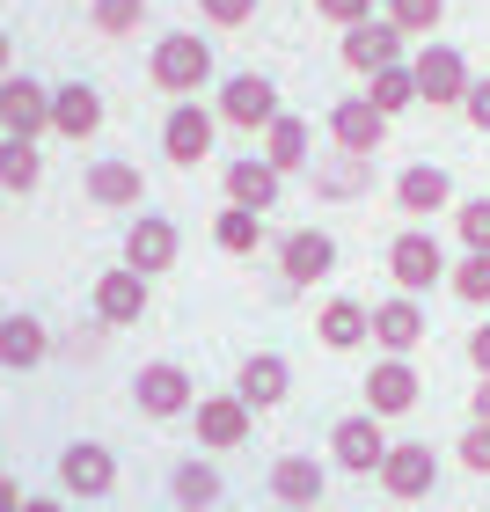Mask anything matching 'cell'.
Here are the masks:
<instances>
[{
	"label": "cell",
	"instance_id": "cell-17",
	"mask_svg": "<svg viewBox=\"0 0 490 512\" xmlns=\"http://www.w3.org/2000/svg\"><path fill=\"white\" fill-rule=\"evenodd\" d=\"M147 278H139L132 264H110L103 278H96V322H103V330H132V322L139 315H147Z\"/></svg>",
	"mask_w": 490,
	"mask_h": 512
},
{
	"label": "cell",
	"instance_id": "cell-5",
	"mask_svg": "<svg viewBox=\"0 0 490 512\" xmlns=\"http://www.w3.org/2000/svg\"><path fill=\"white\" fill-rule=\"evenodd\" d=\"M213 139H220V110H205V103H169V118H161V154H169L176 169L213 161Z\"/></svg>",
	"mask_w": 490,
	"mask_h": 512
},
{
	"label": "cell",
	"instance_id": "cell-38",
	"mask_svg": "<svg viewBox=\"0 0 490 512\" xmlns=\"http://www.w3.org/2000/svg\"><path fill=\"white\" fill-rule=\"evenodd\" d=\"M454 454H461V469H469V476H490V425H469Z\"/></svg>",
	"mask_w": 490,
	"mask_h": 512
},
{
	"label": "cell",
	"instance_id": "cell-40",
	"mask_svg": "<svg viewBox=\"0 0 490 512\" xmlns=\"http://www.w3.org/2000/svg\"><path fill=\"white\" fill-rule=\"evenodd\" d=\"M461 118H469L476 132H490V74L469 81V103H461Z\"/></svg>",
	"mask_w": 490,
	"mask_h": 512
},
{
	"label": "cell",
	"instance_id": "cell-45",
	"mask_svg": "<svg viewBox=\"0 0 490 512\" xmlns=\"http://www.w3.org/2000/svg\"><path fill=\"white\" fill-rule=\"evenodd\" d=\"M0 81H8V30H0Z\"/></svg>",
	"mask_w": 490,
	"mask_h": 512
},
{
	"label": "cell",
	"instance_id": "cell-28",
	"mask_svg": "<svg viewBox=\"0 0 490 512\" xmlns=\"http://www.w3.org/2000/svg\"><path fill=\"white\" fill-rule=\"evenodd\" d=\"M359 191H373V161H359V154L315 161V198H359Z\"/></svg>",
	"mask_w": 490,
	"mask_h": 512
},
{
	"label": "cell",
	"instance_id": "cell-16",
	"mask_svg": "<svg viewBox=\"0 0 490 512\" xmlns=\"http://www.w3.org/2000/svg\"><path fill=\"white\" fill-rule=\"evenodd\" d=\"M59 491L66 498H110V491H118V461H110V447L74 439V447L59 454Z\"/></svg>",
	"mask_w": 490,
	"mask_h": 512
},
{
	"label": "cell",
	"instance_id": "cell-10",
	"mask_svg": "<svg viewBox=\"0 0 490 512\" xmlns=\"http://www.w3.org/2000/svg\"><path fill=\"white\" fill-rule=\"evenodd\" d=\"M0 132L8 139H44L52 132V88L30 81V74H8L0 81Z\"/></svg>",
	"mask_w": 490,
	"mask_h": 512
},
{
	"label": "cell",
	"instance_id": "cell-8",
	"mask_svg": "<svg viewBox=\"0 0 490 512\" xmlns=\"http://www.w3.org/2000/svg\"><path fill=\"white\" fill-rule=\"evenodd\" d=\"M132 403L147 417H183V410H198V381L183 374L176 359H154V366L132 374Z\"/></svg>",
	"mask_w": 490,
	"mask_h": 512
},
{
	"label": "cell",
	"instance_id": "cell-15",
	"mask_svg": "<svg viewBox=\"0 0 490 512\" xmlns=\"http://www.w3.org/2000/svg\"><path fill=\"white\" fill-rule=\"evenodd\" d=\"M359 395H366V410L388 425V417H410V410H417L425 381H417V366H410V359H373V374H366Z\"/></svg>",
	"mask_w": 490,
	"mask_h": 512
},
{
	"label": "cell",
	"instance_id": "cell-13",
	"mask_svg": "<svg viewBox=\"0 0 490 512\" xmlns=\"http://www.w3.org/2000/svg\"><path fill=\"white\" fill-rule=\"evenodd\" d=\"M198 447L205 454H235L242 447V439L256 432V410L242 403V395H198Z\"/></svg>",
	"mask_w": 490,
	"mask_h": 512
},
{
	"label": "cell",
	"instance_id": "cell-12",
	"mask_svg": "<svg viewBox=\"0 0 490 512\" xmlns=\"http://www.w3.org/2000/svg\"><path fill=\"white\" fill-rule=\"evenodd\" d=\"M337 271V235L330 227H293L286 242H278V278L286 286H315V278Z\"/></svg>",
	"mask_w": 490,
	"mask_h": 512
},
{
	"label": "cell",
	"instance_id": "cell-23",
	"mask_svg": "<svg viewBox=\"0 0 490 512\" xmlns=\"http://www.w3.org/2000/svg\"><path fill=\"white\" fill-rule=\"evenodd\" d=\"M315 337L330 344V352H359V344H373V308L366 300H322V315H315Z\"/></svg>",
	"mask_w": 490,
	"mask_h": 512
},
{
	"label": "cell",
	"instance_id": "cell-2",
	"mask_svg": "<svg viewBox=\"0 0 490 512\" xmlns=\"http://www.w3.org/2000/svg\"><path fill=\"white\" fill-rule=\"evenodd\" d=\"M447 249H439L432 227H403V235L388 242V278H395V293H410V300H425L439 278H447Z\"/></svg>",
	"mask_w": 490,
	"mask_h": 512
},
{
	"label": "cell",
	"instance_id": "cell-36",
	"mask_svg": "<svg viewBox=\"0 0 490 512\" xmlns=\"http://www.w3.org/2000/svg\"><path fill=\"white\" fill-rule=\"evenodd\" d=\"M454 235H461V249H483L490 256V198H461L454 205Z\"/></svg>",
	"mask_w": 490,
	"mask_h": 512
},
{
	"label": "cell",
	"instance_id": "cell-37",
	"mask_svg": "<svg viewBox=\"0 0 490 512\" xmlns=\"http://www.w3.org/2000/svg\"><path fill=\"white\" fill-rule=\"evenodd\" d=\"M256 8H264V0H198V15L213 22V30H242V22H256Z\"/></svg>",
	"mask_w": 490,
	"mask_h": 512
},
{
	"label": "cell",
	"instance_id": "cell-9",
	"mask_svg": "<svg viewBox=\"0 0 490 512\" xmlns=\"http://www.w3.org/2000/svg\"><path fill=\"white\" fill-rule=\"evenodd\" d=\"M337 52H344V66H352V74H366V81H373L381 66H403V59H410V37L395 30L388 15H373V22H359V30H344Z\"/></svg>",
	"mask_w": 490,
	"mask_h": 512
},
{
	"label": "cell",
	"instance_id": "cell-6",
	"mask_svg": "<svg viewBox=\"0 0 490 512\" xmlns=\"http://www.w3.org/2000/svg\"><path fill=\"white\" fill-rule=\"evenodd\" d=\"M388 425L373 410H359V417H337V432H330V461L344 476H381V461H388Z\"/></svg>",
	"mask_w": 490,
	"mask_h": 512
},
{
	"label": "cell",
	"instance_id": "cell-32",
	"mask_svg": "<svg viewBox=\"0 0 490 512\" xmlns=\"http://www.w3.org/2000/svg\"><path fill=\"white\" fill-rule=\"evenodd\" d=\"M366 103L381 110V118H403V110L417 103V74H410V59H403V66H381V74L366 81Z\"/></svg>",
	"mask_w": 490,
	"mask_h": 512
},
{
	"label": "cell",
	"instance_id": "cell-22",
	"mask_svg": "<svg viewBox=\"0 0 490 512\" xmlns=\"http://www.w3.org/2000/svg\"><path fill=\"white\" fill-rule=\"evenodd\" d=\"M235 395L249 410H278L293 395V366H286V352H249L242 359V374H235Z\"/></svg>",
	"mask_w": 490,
	"mask_h": 512
},
{
	"label": "cell",
	"instance_id": "cell-33",
	"mask_svg": "<svg viewBox=\"0 0 490 512\" xmlns=\"http://www.w3.org/2000/svg\"><path fill=\"white\" fill-rule=\"evenodd\" d=\"M388 22H395L403 37H425V44H432V30L447 22V0H388Z\"/></svg>",
	"mask_w": 490,
	"mask_h": 512
},
{
	"label": "cell",
	"instance_id": "cell-30",
	"mask_svg": "<svg viewBox=\"0 0 490 512\" xmlns=\"http://www.w3.org/2000/svg\"><path fill=\"white\" fill-rule=\"evenodd\" d=\"M37 183H44L37 139H8V132H0V191H37Z\"/></svg>",
	"mask_w": 490,
	"mask_h": 512
},
{
	"label": "cell",
	"instance_id": "cell-21",
	"mask_svg": "<svg viewBox=\"0 0 490 512\" xmlns=\"http://www.w3.org/2000/svg\"><path fill=\"white\" fill-rule=\"evenodd\" d=\"M88 205H103V213H139V205H147L139 161H88Z\"/></svg>",
	"mask_w": 490,
	"mask_h": 512
},
{
	"label": "cell",
	"instance_id": "cell-7",
	"mask_svg": "<svg viewBox=\"0 0 490 512\" xmlns=\"http://www.w3.org/2000/svg\"><path fill=\"white\" fill-rule=\"evenodd\" d=\"M381 491H388L395 505L432 498V491H439V454L425 447V439H395L388 461H381Z\"/></svg>",
	"mask_w": 490,
	"mask_h": 512
},
{
	"label": "cell",
	"instance_id": "cell-11",
	"mask_svg": "<svg viewBox=\"0 0 490 512\" xmlns=\"http://www.w3.org/2000/svg\"><path fill=\"white\" fill-rule=\"evenodd\" d=\"M395 213H403V220H439V213H454V176L439 169V161H410V169L395 176Z\"/></svg>",
	"mask_w": 490,
	"mask_h": 512
},
{
	"label": "cell",
	"instance_id": "cell-20",
	"mask_svg": "<svg viewBox=\"0 0 490 512\" xmlns=\"http://www.w3.org/2000/svg\"><path fill=\"white\" fill-rule=\"evenodd\" d=\"M176 249H183L176 220H154V213H139V220L125 227V264H132L139 278H161V271L176 264Z\"/></svg>",
	"mask_w": 490,
	"mask_h": 512
},
{
	"label": "cell",
	"instance_id": "cell-43",
	"mask_svg": "<svg viewBox=\"0 0 490 512\" xmlns=\"http://www.w3.org/2000/svg\"><path fill=\"white\" fill-rule=\"evenodd\" d=\"M0 512H22V491H15V476H0Z\"/></svg>",
	"mask_w": 490,
	"mask_h": 512
},
{
	"label": "cell",
	"instance_id": "cell-14",
	"mask_svg": "<svg viewBox=\"0 0 490 512\" xmlns=\"http://www.w3.org/2000/svg\"><path fill=\"white\" fill-rule=\"evenodd\" d=\"M388 125L395 118H381L366 96H344V103H330V147L337 154H359V161H373L381 154V139H388Z\"/></svg>",
	"mask_w": 490,
	"mask_h": 512
},
{
	"label": "cell",
	"instance_id": "cell-3",
	"mask_svg": "<svg viewBox=\"0 0 490 512\" xmlns=\"http://www.w3.org/2000/svg\"><path fill=\"white\" fill-rule=\"evenodd\" d=\"M410 74H417V103H432V110H461V103H469V59H461L454 52V44H417V52H410Z\"/></svg>",
	"mask_w": 490,
	"mask_h": 512
},
{
	"label": "cell",
	"instance_id": "cell-39",
	"mask_svg": "<svg viewBox=\"0 0 490 512\" xmlns=\"http://www.w3.org/2000/svg\"><path fill=\"white\" fill-rule=\"evenodd\" d=\"M315 15L337 30H359V22H373V0H315Z\"/></svg>",
	"mask_w": 490,
	"mask_h": 512
},
{
	"label": "cell",
	"instance_id": "cell-41",
	"mask_svg": "<svg viewBox=\"0 0 490 512\" xmlns=\"http://www.w3.org/2000/svg\"><path fill=\"white\" fill-rule=\"evenodd\" d=\"M469 366H476V374H490V322H476V330H469Z\"/></svg>",
	"mask_w": 490,
	"mask_h": 512
},
{
	"label": "cell",
	"instance_id": "cell-18",
	"mask_svg": "<svg viewBox=\"0 0 490 512\" xmlns=\"http://www.w3.org/2000/svg\"><path fill=\"white\" fill-rule=\"evenodd\" d=\"M373 344H381V359H410L417 344H425V308H417L410 293L373 300Z\"/></svg>",
	"mask_w": 490,
	"mask_h": 512
},
{
	"label": "cell",
	"instance_id": "cell-19",
	"mask_svg": "<svg viewBox=\"0 0 490 512\" xmlns=\"http://www.w3.org/2000/svg\"><path fill=\"white\" fill-rule=\"evenodd\" d=\"M322 491H330V469H322L315 454H278L271 461V498L286 505V512H315Z\"/></svg>",
	"mask_w": 490,
	"mask_h": 512
},
{
	"label": "cell",
	"instance_id": "cell-44",
	"mask_svg": "<svg viewBox=\"0 0 490 512\" xmlns=\"http://www.w3.org/2000/svg\"><path fill=\"white\" fill-rule=\"evenodd\" d=\"M22 512H66L59 498H22Z\"/></svg>",
	"mask_w": 490,
	"mask_h": 512
},
{
	"label": "cell",
	"instance_id": "cell-26",
	"mask_svg": "<svg viewBox=\"0 0 490 512\" xmlns=\"http://www.w3.org/2000/svg\"><path fill=\"white\" fill-rule=\"evenodd\" d=\"M278 191H286V176H278L264 154H249V161H227V205L271 213V205H278Z\"/></svg>",
	"mask_w": 490,
	"mask_h": 512
},
{
	"label": "cell",
	"instance_id": "cell-1",
	"mask_svg": "<svg viewBox=\"0 0 490 512\" xmlns=\"http://www.w3.org/2000/svg\"><path fill=\"white\" fill-rule=\"evenodd\" d=\"M147 74H154V88H161V96L198 103V88H213V44H205L198 30H169V37L154 44Z\"/></svg>",
	"mask_w": 490,
	"mask_h": 512
},
{
	"label": "cell",
	"instance_id": "cell-29",
	"mask_svg": "<svg viewBox=\"0 0 490 512\" xmlns=\"http://www.w3.org/2000/svg\"><path fill=\"white\" fill-rule=\"evenodd\" d=\"M169 498H176L183 512H213V505H220V469H213V461H176Z\"/></svg>",
	"mask_w": 490,
	"mask_h": 512
},
{
	"label": "cell",
	"instance_id": "cell-25",
	"mask_svg": "<svg viewBox=\"0 0 490 512\" xmlns=\"http://www.w3.org/2000/svg\"><path fill=\"white\" fill-rule=\"evenodd\" d=\"M52 132H59V139H96V132H103V96H96L88 81L52 88Z\"/></svg>",
	"mask_w": 490,
	"mask_h": 512
},
{
	"label": "cell",
	"instance_id": "cell-42",
	"mask_svg": "<svg viewBox=\"0 0 490 512\" xmlns=\"http://www.w3.org/2000/svg\"><path fill=\"white\" fill-rule=\"evenodd\" d=\"M469 425H490V374H476V395H469Z\"/></svg>",
	"mask_w": 490,
	"mask_h": 512
},
{
	"label": "cell",
	"instance_id": "cell-4",
	"mask_svg": "<svg viewBox=\"0 0 490 512\" xmlns=\"http://www.w3.org/2000/svg\"><path fill=\"white\" fill-rule=\"evenodd\" d=\"M213 110H220V125H235V132H271L278 118H286V103H278V81H271V74H227Z\"/></svg>",
	"mask_w": 490,
	"mask_h": 512
},
{
	"label": "cell",
	"instance_id": "cell-35",
	"mask_svg": "<svg viewBox=\"0 0 490 512\" xmlns=\"http://www.w3.org/2000/svg\"><path fill=\"white\" fill-rule=\"evenodd\" d=\"M88 22H96L103 37H132L139 22H147V0H96V8H88Z\"/></svg>",
	"mask_w": 490,
	"mask_h": 512
},
{
	"label": "cell",
	"instance_id": "cell-34",
	"mask_svg": "<svg viewBox=\"0 0 490 512\" xmlns=\"http://www.w3.org/2000/svg\"><path fill=\"white\" fill-rule=\"evenodd\" d=\"M447 286H454V300H469V308H490V256L469 249V256L447 271Z\"/></svg>",
	"mask_w": 490,
	"mask_h": 512
},
{
	"label": "cell",
	"instance_id": "cell-31",
	"mask_svg": "<svg viewBox=\"0 0 490 512\" xmlns=\"http://www.w3.org/2000/svg\"><path fill=\"white\" fill-rule=\"evenodd\" d=\"M213 242H220V256H256V242H264V213H249V205H220Z\"/></svg>",
	"mask_w": 490,
	"mask_h": 512
},
{
	"label": "cell",
	"instance_id": "cell-24",
	"mask_svg": "<svg viewBox=\"0 0 490 512\" xmlns=\"http://www.w3.org/2000/svg\"><path fill=\"white\" fill-rule=\"evenodd\" d=\"M52 359V330L37 315H0V366L8 374H30V366Z\"/></svg>",
	"mask_w": 490,
	"mask_h": 512
},
{
	"label": "cell",
	"instance_id": "cell-27",
	"mask_svg": "<svg viewBox=\"0 0 490 512\" xmlns=\"http://www.w3.org/2000/svg\"><path fill=\"white\" fill-rule=\"evenodd\" d=\"M264 161H271L278 176H293V169H315V125L286 110V118H278V125L264 132Z\"/></svg>",
	"mask_w": 490,
	"mask_h": 512
}]
</instances>
